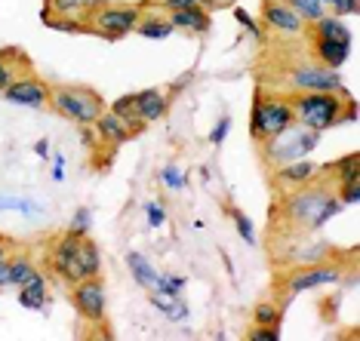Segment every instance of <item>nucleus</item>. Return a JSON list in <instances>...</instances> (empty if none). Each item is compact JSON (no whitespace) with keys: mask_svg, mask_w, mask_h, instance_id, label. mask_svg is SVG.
Listing matches in <instances>:
<instances>
[{"mask_svg":"<svg viewBox=\"0 0 360 341\" xmlns=\"http://www.w3.org/2000/svg\"><path fill=\"white\" fill-rule=\"evenodd\" d=\"M281 213L286 222H292L302 231H321V227L342 213V200L339 194L326 191L323 185H305V188L286 191Z\"/></svg>","mask_w":360,"mask_h":341,"instance_id":"f257e3e1","label":"nucleus"},{"mask_svg":"<svg viewBox=\"0 0 360 341\" xmlns=\"http://www.w3.org/2000/svg\"><path fill=\"white\" fill-rule=\"evenodd\" d=\"M292 117L299 126L323 133L342 123V114H345V102L339 99V93H299L290 102Z\"/></svg>","mask_w":360,"mask_h":341,"instance_id":"f03ea898","label":"nucleus"},{"mask_svg":"<svg viewBox=\"0 0 360 341\" xmlns=\"http://www.w3.org/2000/svg\"><path fill=\"white\" fill-rule=\"evenodd\" d=\"M296 123L290 108V99H277V95H259L250 111V135L256 142H268L281 135L283 129Z\"/></svg>","mask_w":360,"mask_h":341,"instance_id":"7ed1b4c3","label":"nucleus"},{"mask_svg":"<svg viewBox=\"0 0 360 341\" xmlns=\"http://www.w3.org/2000/svg\"><path fill=\"white\" fill-rule=\"evenodd\" d=\"M50 105L56 114L75 120L80 126H93L99 120V114L105 111L102 99L86 86H59L50 93Z\"/></svg>","mask_w":360,"mask_h":341,"instance_id":"20e7f679","label":"nucleus"},{"mask_svg":"<svg viewBox=\"0 0 360 341\" xmlns=\"http://www.w3.org/2000/svg\"><path fill=\"white\" fill-rule=\"evenodd\" d=\"M262 145H265V160L268 163L281 166V163L302 160V157H308L311 151H317V145H321V133L292 123L290 129H283L281 135H274V139H268Z\"/></svg>","mask_w":360,"mask_h":341,"instance_id":"39448f33","label":"nucleus"},{"mask_svg":"<svg viewBox=\"0 0 360 341\" xmlns=\"http://www.w3.org/2000/svg\"><path fill=\"white\" fill-rule=\"evenodd\" d=\"M290 86L296 89V93H345V83H342L339 71L335 68H326V65H299V68H292L290 74Z\"/></svg>","mask_w":360,"mask_h":341,"instance_id":"423d86ee","label":"nucleus"},{"mask_svg":"<svg viewBox=\"0 0 360 341\" xmlns=\"http://www.w3.org/2000/svg\"><path fill=\"white\" fill-rule=\"evenodd\" d=\"M71 302H75V311L84 316L86 323L96 326V323L105 320V311H108V292H105L99 277H89V280L75 283V295H71Z\"/></svg>","mask_w":360,"mask_h":341,"instance_id":"0eeeda50","label":"nucleus"},{"mask_svg":"<svg viewBox=\"0 0 360 341\" xmlns=\"http://www.w3.org/2000/svg\"><path fill=\"white\" fill-rule=\"evenodd\" d=\"M342 280V267L335 265H302L299 271H292L286 277V295H299V292H308V289H321V286H333V283Z\"/></svg>","mask_w":360,"mask_h":341,"instance_id":"6e6552de","label":"nucleus"},{"mask_svg":"<svg viewBox=\"0 0 360 341\" xmlns=\"http://www.w3.org/2000/svg\"><path fill=\"white\" fill-rule=\"evenodd\" d=\"M93 25L105 37H124L139 25V10L133 6H99V13L93 15Z\"/></svg>","mask_w":360,"mask_h":341,"instance_id":"1a4fd4ad","label":"nucleus"},{"mask_svg":"<svg viewBox=\"0 0 360 341\" xmlns=\"http://www.w3.org/2000/svg\"><path fill=\"white\" fill-rule=\"evenodd\" d=\"M50 93L53 89L46 86L44 80L22 77V80H13V83L4 89V99L13 105H22V108H44V105H50Z\"/></svg>","mask_w":360,"mask_h":341,"instance_id":"9d476101","label":"nucleus"},{"mask_svg":"<svg viewBox=\"0 0 360 341\" xmlns=\"http://www.w3.org/2000/svg\"><path fill=\"white\" fill-rule=\"evenodd\" d=\"M99 267H102V255H99V246H96L89 237L80 240L75 258L65 267L62 280H71V283H80V280H89V277H99Z\"/></svg>","mask_w":360,"mask_h":341,"instance_id":"9b49d317","label":"nucleus"},{"mask_svg":"<svg viewBox=\"0 0 360 341\" xmlns=\"http://www.w3.org/2000/svg\"><path fill=\"white\" fill-rule=\"evenodd\" d=\"M317 173H321V166L311 163L308 157L290 160V163H281L274 169V185L281 191H296V188H305V185L314 182Z\"/></svg>","mask_w":360,"mask_h":341,"instance_id":"f8f14e48","label":"nucleus"},{"mask_svg":"<svg viewBox=\"0 0 360 341\" xmlns=\"http://www.w3.org/2000/svg\"><path fill=\"white\" fill-rule=\"evenodd\" d=\"M262 10H265V22L271 25L277 34H290V37H296L305 31V19L292 10L286 0H265L262 4Z\"/></svg>","mask_w":360,"mask_h":341,"instance_id":"ddd939ff","label":"nucleus"},{"mask_svg":"<svg viewBox=\"0 0 360 341\" xmlns=\"http://www.w3.org/2000/svg\"><path fill=\"white\" fill-rule=\"evenodd\" d=\"M133 111L145 123H154V120H160L163 114L169 111V95H163L160 89H154V86L139 89V93H133Z\"/></svg>","mask_w":360,"mask_h":341,"instance_id":"4468645a","label":"nucleus"},{"mask_svg":"<svg viewBox=\"0 0 360 341\" xmlns=\"http://www.w3.org/2000/svg\"><path fill=\"white\" fill-rule=\"evenodd\" d=\"M93 126H96V135H99L105 145H124V142L133 139L129 126H127L114 111H102V114H99V120H96Z\"/></svg>","mask_w":360,"mask_h":341,"instance_id":"2eb2a0df","label":"nucleus"},{"mask_svg":"<svg viewBox=\"0 0 360 341\" xmlns=\"http://www.w3.org/2000/svg\"><path fill=\"white\" fill-rule=\"evenodd\" d=\"M173 28H182V31H191V34H207L210 31V15L203 6H191V10H176L169 15Z\"/></svg>","mask_w":360,"mask_h":341,"instance_id":"dca6fc26","label":"nucleus"},{"mask_svg":"<svg viewBox=\"0 0 360 341\" xmlns=\"http://www.w3.org/2000/svg\"><path fill=\"white\" fill-rule=\"evenodd\" d=\"M314 53H317V59H321V65L339 71L351 55V44H345V40H317Z\"/></svg>","mask_w":360,"mask_h":341,"instance_id":"f3484780","label":"nucleus"},{"mask_svg":"<svg viewBox=\"0 0 360 341\" xmlns=\"http://www.w3.org/2000/svg\"><path fill=\"white\" fill-rule=\"evenodd\" d=\"M151 307L160 311L169 323H185L188 314H191L182 295H163V292H151Z\"/></svg>","mask_w":360,"mask_h":341,"instance_id":"a211bd4d","label":"nucleus"},{"mask_svg":"<svg viewBox=\"0 0 360 341\" xmlns=\"http://www.w3.org/2000/svg\"><path fill=\"white\" fill-rule=\"evenodd\" d=\"M80 234H75V231H65L59 240L53 243V271L59 274H65V267H68V262L75 258V253H77V246H80Z\"/></svg>","mask_w":360,"mask_h":341,"instance_id":"6ab92c4d","label":"nucleus"},{"mask_svg":"<svg viewBox=\"0 0 360 341\" xmlns=\"http://www.w3.org/2000/svg\"><path fill=\"white\" fill-rule=\"evenodd\" d=\"M127 267H129L133 280H136L142 289H148V292H151L154 286H158V277H160V274L154 271L151 262H148V258H145L142 253H127Z\"/></svg>","mask_w":360,"mask_h":341,"instance_id":"aec40b11","label":"nucleus"},{"mask_svg":"<svg viewBox=\"0 0 360 341\" xmlns=\"http://www.w3.org/2000/svg\"><path fill=\"white\" fill-rule=\"evenodd\" d=\"M314 34L317 40H345L351 44V31L348 25L342 22V15H321V19H314Z\"/></svg>","mask_w":360,"mask_h":341,"instance_id":"412c9836","label":"nucleus"},{"mask_svg":"<svg viewBox=\"0 0 360 341\" xmlns=\"http://www.w3.org/2000/svg\"><path fill=\"white\" fill-rule=\"evenodd\" d=\"M19 305L28 307V311H44L46 307V280H44V274H37L31 283L19 286Z\"/></svg>","mask_w":360,"mask_h":341,"instance_id":"4be33fe9","label":"nucleus"},{"mask_svg":"<svg viewBox=\"0 0 360 341\" xmlns=\"http://www.w3.org/2000/svg\"><path fill=\"white\" fill-rule=\"evenodd\" d=\"M290 249H296V253H290L283 258V262H290V265H317V262H323L326 258V246L323 243H299V246H290Z\"/></svg>","mask_w":360,"mask_h":341,"instance_id":"5701e85b","label":"nucleus"},{"mask_svg":"<svg viewBox=\"0 0 360 341\" xmlns=\"http://www.w3.org/2000/svg\"><path fill=\"white\" fill-rule=\"evenodd\" d=\"M335 178H339V188L342 185H360V154H345L333 163Z\"/></svg>","mask_w":360,"mask_h":341,"instance_id":"b1692460","label":"nucleus"},{"mask_svg":"<svg viewBox=\"0 0 360 341\" xmlns=\"http://www.w3.org/2000/svg\"><path fill=\"white\" fill-rule=\"evenodd\" d=\"M173 31L176 28L169 19H139L136 25V34H142L145 40H167Z\"/></svg>","mask_w":360,"mask_h":341,"instance_id":"393cba45","label":"nucleus"},{"mask_svg":"<svg viewBox=\"0 0 360 341\" xmlns=\"http://www.w3.org/2000/svg\"><path fill=\"white\" fill-rule=\"evenodd\" d=\"M37 267L34 262H28V258H10V286H25L37 277Z\"/></svg>","mask_w":360,"mask_h":341,"instance_id":"a878e982","label":"nucleus"},{"mask_svg":"<svg viewBox=\"0 0 360 341\" xmlns=\"http://www.w3.org/2000/svg\"><path fill=\"white\" fill-rule=\"evenodd\" d=\"M283 320V307H277L274 302H259L252 307V323L256 326H281Z\"/></svg>","mask_w":360,"mask_h":341,"instance_id":"bb28decb","label":"nucleus"},{"mask_svg":"<svg viewBox=\"0 0 360 341\" xmlns=\"http://www.w3.org/2000/svg\"><path fill=\"white\" fill-rule=\"evenodd\" d=\"M231 213V218H234V227H237V234H240V240L247 243V246H256L259 243V237H256V225L250 222V215L247 213H240V209H228Z\"/></svg>","mask_w":360,"mask_h":341,"instance_id":"cd10ccee","label":"nucleus"},{"mask_svg":"<svg viewBox=\"0 0 360 341\" xmlns=\"http://www.w3.org/2000/svg\"><path fill=\"white\" fill-rule=\"evenodd\" d=\"M286 4H290L292 10H296V13H299L305 22L321 19V15H323V6H326L323 0H286Z\"/></svg>","mask_w":360,"mask_h":341,"instance_id":"c85d7f7f","label":"nucleus"},{"mask_svg":"<svg viewBox=\"0 0 360 341\" xmlns=\"http://www.w3.org/2000/svg\"><path fill=\"white\" fill-rule=\"evenodd\" d=\"M160 182L167 185L169 191H185L188 188V175L179 166H173V163H167V166L160 169Z\"/></svg>","mask_w":360,"mask_h":341,"instance_id":"c756f323","label":"nucleus"},{"mask_svg":"<svg viewBox=\"0 0 360 341\" xmlns=\"http://www.w3.org/2000/svg\"><path fill=\"white\" fill-rule=\"evenodd\" d=\"M185 289V277H176V274H160L158 277V286L151 292H163V295H182Z\"/></svg>","mask_w":360,"mask_h":341,"instance_id":"7c9ffc66","label":"nucleus"},{"mask_svg":"<svg viewBox=\"0 0 360 341\" xmlns=\"http://www.w3.org/2000/svg\"><path fill=\"white\" fill-rule=\"evenodd\" d=\"M44 22L56 31H71V34H75V31H84V22H77V15H50L46 13Z\"/></svg>","mask_w":360,"mask_h":341,"instance_id":"2f4dec72","label":"nucleus"},{"mask_svg":"<svg viewBox=\"0 0 360 341\" xmlns=\"http://www.w3.org/2000/svg\"><path fill=\"white\" fill-rule=\"evenodd\" d=\"M0 213H25V215H37L40 206L28 200H19V197H0Z\"/></svg>","mask_w":360,"mask_h":341,"instance_id":"473e14b6","label":"nucleus"},{"mask_svg":"<svg viewBox=\"0 0 360 341\" xmlns=\"http://www.w3.org/2000/svg\"><path fill=\"white\" fill-rule=\"evenodd\" d=\"M142 213H145V218H148L151 227H163V225H167V209H163L158 200H145L142 203Z\"/></svg>","mask_w":360,"mask_h":341,"instance_id":"72a5a7b5","label":"nucleus"},{"mask_svg":"<svg viewBox=\"0 0 360 341\" xmlns=\"http://www.w3.org/2000/svg\"><path fill=\"white\" fill-rule=\"evenodd\" d=\"M89 225H93V209H89V206H80L77 213H75V218H71L68 231H75V234H80V237H86Z\"/></svg>","mask_w":360,"mask_h":341,"instance_id":"f704fd0d","label":"nucleus"},{"mask_svg":"<svg viewBox=\"0 0 360 341\" xmlns=\"http://www.w3.org/2000/svg\"><path fill=\"white\" fill-rule=\"evenodd\" d=\"M80 0H50V15H80Z\"/></svg>","mask_w":360,"mask_h":341,"instance_id":"c9c22d12","label":"nucleus"},{"mask_svg":"<svg viewBox=\"0 0 360 341\" xmlns=\"http://www.w3.org/2000/svg\"><path fill=\"white\" fill-rule=\"evenodd\" d=\"M228 133H231V117L225 114V117H219V123L210 129V142L219 148V145H222V142L228 139Z\"/></svg>","mask_w":360,"mask_h":341,"instance_id":"e433bc0d","label":"nucleus"},{"mask_svg":"<svg viewBox=\"0 0 360 341\" xmlns=\"http://www.w3.org/2000/svg\"><path fill=\"white\" fill-rule=\"evenodd\" d=\"M234 19H237V22H240V25H243V28H247V31H250V37H256V40H262V28L256 25V19H252V15H250L247 10H243V6H234Z\"/></svg>","mask_w":360,"mask_h":341,"instance_id":"4c0bfd02","label":"nucleus"},{"mask_svg":"<svg viewBox=\"0 0 360 341\" xmlns=\"http://www.w3.org/2000/svg\"><path fill=\"white\" fill-rule=\"evenodd\" d=\"M212 0H160L163 10L176 13V10H191V6H210Z\"/></svg>","mask_w":360,"mask_h":341,"instance_id":"58836bf2","label":"nucleus"},{"mask_svg":"<svg viewBox=\"0 0 360 341\" xmlns=\"http://www.w3.org/2000/svg\"><path fill=\"white\" fill-rule=\"evenodd\" d=\"M250 341H281V326H256L250 332Z\"/></svg>","mask_w":360,"mask_h":341,"instance_id":"ea45409f","label":"nucleus"},{"mask_svg":"<svg viewBox=\"0 0 360 341\" xmlns=\"http://www.w3.org/2000/svg\"><path fill=\"white\" fill-rule=\"evenodd\" d=\"M13 80H19V77H15V68L6 62V53H0V93H4Z\"/></svg>","mask_w":360,"mask_h":341,"instance_id":"a19ab883","label":"nucleus"},{"mask_svg":"<svg viewBox=\"0 0 360 341\" xmlns=\"http://www.w3.org/2000/svg\"><path fill=\"white\" fill-rule=\"evenodd\" d=\"M339 200H342V206H354V203L360 200V185H342Z\"/></svg>","mask_w":360,"mask_h":341,"instance_id":"79ce46f5","label":"nucleus"},{"mask_svg":"<svg viewBox=\"0 0 360 341\" xmlns=\"http://www.w3.org/2000/svg\"><path fill=\"white\" fill-rule=\"evenodd\" d=\"M357 13V0H335L333 15H354Z\"/></svg>","mask_w":360,"mask_h":341,"instance_id":"37998d69","label":"nucleus"},{"mask_svg":"<svg viewBox=\"0 0 360 341\" xmlns=\"http://www.w3.org/2000/svg\"><path fill=\"white\" fill-rule=\"evenodd\" d=\"M53 178L65 182V154H53Z\"/></svg>","mask_w":360,"mask_h":341,"instance_id":"c03bdc74","label":"nucleus"},{"mask_svg":"<svg viewBox=\"0 0 360 341\" xmlns=\"http://www.w3.org/2000/svg\"><path fill=\"white\" fill-rule=\"evenodd\" d=\"M10 286V258H0V289Z\"/></svg>","mask_w":360,"mask_h":341,"instance_id":"a18cd8bd","label":"nucleus"},{"mask_svg":"<svg viewBox=\"0 0 360 341\" xmlns=\"http://www.w3.org/2000/svg\"><path fill=\"white\" fill-rule=\"evenodd\" d=\"M191 80H194V74H182V77H179L176 83H173V86H169V93H182V89H185L188 83H191Z\"/></svg>","mask_w":360,"mask_h":341,"instance_id":"49530a36","label":"nucleus"},{"mask_svg":"<svg viewBox=\"0 0 360 341\" xmlns=\"http://www.w3.org/2000/svg\"><path fill=\"white\" fill-rule=\"evenodd\" d=\"M34 154H37V157H50V142H46V139H40L37 145H34Z\"/></svg>","mask_w":360,"mask_h":341,"instance_id":"de8ad7c7","label":"nucleus"},{"mask_svg":"<svg viewBox=\"0 0 360 341\" xmlns=\"http://www.w3.org/2000/svg\"><path fill=\"white\" fill-rule=\"evenodd\" d=\"M102 4H105V0H80V6H84V10H99Z\"/></svg>","mask_w":360,"mask_h":341,"instance_id":"09e8293b","label":"nucleus"},{"mask_svg":"<svg viewBox=\"0 0 360 341\" xmlns=\"http://www.w3.org/2000/svg\"><path fill=\"white\" fill-rule=\"evenodd\" d=\"M6 255V249H4V243H0V258H4Z\"/></svg>","mask_w":360,"mask_h":341,"instance_id":"8fccbe9b","label":"nucleus"},{"mask_svg":"<svg viewBox=\"0 0 360 341\" xmlns=\"http://www.w3.org/2000/svg\"><path fill=\"white\" fill-rule=\"evenodd\" d=\"M323 4H330V6H333V4H335V0H323Z\"/></svg>","mask_w":360,"mask_h":341,"instance_id":"3c124183","label":"nucleus"}]
</instances>
